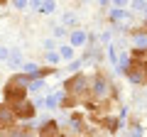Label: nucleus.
I'll return each mask as SVG.
<instances>
[{"mask_svg": "<svg viewBox=\"0 0 147 137\" xmlns=\"http://www.w3.org/2000/svg\"><path fill=\"white\" fill-rule=\"evenodd\" d=\"M32 79H34V76L25 74V71H15L12 76H7L5 83H3V88H0V98H3V103L15 105V103H20V100L30 98V81Z\"/></svg>", "mask_w": 147, "mask_h": 137, "instance_id": "nucleus-1", "label": "nucleus"}, {"mask_svg": "<svg viewBox=\"0 0 147 137\" xmlns=\"http://www.w3.org/2000/svg\"><path fill=\"white\" fill-rule=\"evenodd\" d=\"M61 91L69 93V95H74V98H79L81 105H84L86 100L91 98V74H86V71H76V74H71L69 79H64Z\"/></svg>", "mask_w": 147, "mask_h": 137, "instance_id": "nucleus-2", "label": "nucleus"}, {"mask_svg": "<svg viewBox=\"0 0 147 137\" xmlns=\"http://www.w3.org/2000/svg\"><path fill=\"white\" fill-rule=\"evenodd\" d=\"M12 113H15L17 122H32L37 118V113H39V105H37L34 98H25L20 100V103H15V105H10Z\"/></svg>", "mask_w": 147, "mask_h": 137, "instance_id": "nucleus-3", "label": "nucleus"}, {"mask_svg": "<svg viewBox=\"0 0 147 137\" xmlns=\"http://www.w3.org/2000/svg\"><path fill=\"white\" fill-rule=\"evenodd\" d=\"M61 132V122L57 118H44L37 125V137H57Z\"/></svg>", "mask_w": 147, "mask_h": 137, "instance_id": "nucleus-4", "label": "nucleus"}, {"mask_svg": "<svg viewBox=\"0 0 147 137\" xmlns=\"http://www.w3.org/2000/svg\"><path fill=\"white\" fill-rule=\"evenodd\" d=\"M15 125H17V118H15V113H12V108L0 100V132L5 135V132H10Z\"/></svg>", "mask_w": 147, "mask_h": 137, "instance_id": "nucleus-5", "label": "nucleus"}, {"mask_svg": "<svg viewBox=\"0 0 147 137\" xmlns=\"http://www.w3.org/2000/svg\"><path fill=\"white\" fill-rule=\"evenodd\" d=\"M69 44H71L74 49H84L86 44H88V32L86 30H81V27H76V30H71L69 32Z\"/></svg>", "mask_w": 147, "mask_h": 137, "instance_id": "nucleus-6", "label": "nucleus"}, {"mask_svg": "<svg viewBox=\"0 0 147 137\" xmlns=\"http://www.w3.org/2000/svg\"><path fill=\"white\" fill-rule=\"evenodd\" d=\"M127 20H132V12L127 7H110V12H108L110 25H120V22H127Z\"/></svg>", "mask_w": 147, "mask_h": 137, "instance_id": "nucleus-7", "label": "nucleus"}, {"mask_svg": "<svg viewBox=\"0 0 147 137\" xmlns=\"http://www.w3.org/2000/svg\"><path fill=\"white\" fill-rule=\"evenodd\" d=\"M57 52H59V56H61V61H74V56H76V49H74L69 42L66 44H59Z\"/></svg>", "mask_w": 147, "mask_h": 137, "instance_id": "nucleus-8", "label": "nucleus"}, {"mask_svg": "<svg viewBox=\"0 0 147 137\" xmlns=\"http://www.w3.org/2000/svg\"><path fill=\"white\" fill-rule=\"evenodd\" d=\"M130 12H137L140 17H147V0H130Z\"/></svg>", "mask_w": 147, "mask_h": 137, "instance_id": "nucleus-9", "label": "nucleus"}, {"mask_svg": "<svg viewBox=\"0 0 147 137\" xmlns=\"http://www.w3.org/2000/svg\"><path fill=\"white\" fill-rule=\"evenodd\" d=\"M7 64L22 71V64H25V59H22V52H17V49H10V59H7Z\"/></svg>", "mask_w": 147, "mask_h": 137, "instance_id": "nucleus-10", "label": "nucleus"}, {"mask_svg": "<svg viewBox=\"0 0 147 137\" xmlns=\"http://www.w3.org/2000/svg\"><path fill=\"white\" fill-rule=\"evenodd\" d=\"M44 64H49V66H59V64H61V56H59L57 49H54V52H47V54H44Z\"/></svg>", "mask_w": 147, "mask_h": 137, "instance_id": "nucleus-11", "label": "nucleus"}, {"mask_svg": "<svg viewBox=\"0 0 147 137\" xmlns=\"http://www.w3.org/2000/svg\"><path fill=\"white\" fill-rule=\"evenodd\" d=\"M57 10V3L54 0H42V7H39V15H52Z\"/></svg>", "mask_w": 147, "mask_h": 137, "instance_id": "nucleus-12", "label": "nucleus"}, {"mask_svg": "<svg viewBox=\"0 0 147 137\" xmlns=\"http://www.w3.org/2000/svg\"><path fill=\"white\" fill-rule=\"evenodd\" d=\"M64 27L76 30V15H74V12H66V15H64Z\"/></svg>", "mask_w": 147, "mask_h": 137, "instance_id": "nucleus-13", "label": "nucleus"}, {"mask_svg": "<svg viewBox=\"0 0 147 137\" xmlns=\"http://www.w3.org/2000/svg\"><path fill=\"white\" fill-rule=\"evenodd\" d=\"M10 5L15 7V10H27V7H30V0H10Z\"/></svg>", "mask_w": 147, "mask_h": 137, "instance_id": "nucleus-14", "label": "nucleus"}, {"mask_svg": "<svg viewBox=\"0 0 147 137\" xmlns=\"http://www.w3.org/2000/svg\"><path fill=\"white\" fill-rule=\"evenodd\" d=\"M10 59V49L7 47H0V61H7Z\"/></svg>", "mask_w": 147, "mask_h": 137, "instance_id": "nucleus-15", "label": "nucleus"}, {"mask_svg": "<svg viewBox=\"0 0 147 137\" xmlns=\"http://www.w3.org/2000/svg\"><path fill=\"white\" fill-rule=\"evenodd\" d=\"M130 0H113V7H127Z\"/></svg>", "mask_w": 147, "mask_h": 137, "instance_id": "nucleus-16", "label": "nucleus"}, {"mask_svg": "<svg viewBox=\"0 0 147 137\" xmlns=\"http://www.w3.org/2000/svg\"><path fill=\"white\" fill-rule=\"evenodd\" d=\"M30 7H32V10H37V12H39V7H42V0H30Z\"/></svg>", "mask_w": 147, "mask_h": 137, "instance_id": "nucleus-17", "label": "nucleus"}, {"mask_svg": "<svg viewBox=\"0 0 147 137\" xmlns=\"http://www.w3.org/2000/svg\"><path fill=\"white\" fill-rule=\"evenodd\" d=\"M98 5L100 7H110V5H113V0H98Z\"/></svg>", "mask_w": 147, "mask_h": 137, "instance_id": "nucleus-18", "label": "nucleus"}, {"mask_svg": "<svg viewBox=\"0 0 147 137\" xmlns=\"http://www.w3.org/2000/svg\"><path fill=\"white\" fill-rule=\"evenodd\" d=\"M142 66H145V86H147V61L142 64Z\"/></svg>", "mask_w": 147, "mask_h": 137, "instance_id": "nucleus-19", "label": "nucleus"}, {"mask_svg": "<svg viewBox=\"0 0 147 137\" xmlns=\"http://www.w3.org/2000/svg\"><path fill=\"white\" fill-rule=\"evenodd\" d=\"M84 3H91V0H84Z\"/></svg>", "mask_w": 147, "mask_h": 137, "instance_id": "nucleus-20", "label": "nucleus"}]
</instances>
